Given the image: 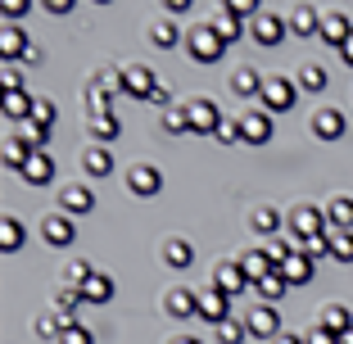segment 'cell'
<instances>
[{
	"label": "cell",
	"instance_id": "obj_44",
	"mask_svg": "<svg viewBox=\"0 0 353 344\" xmlns=\"http://www.w3.org/2000/svg\"><path fill=\"white\" fill-rule=\"evenodd\" d=\"M59 344H95V331H91V326H82V322H77V326H68V331L59 335Z\"/></svg>",
	"mask_w": 353,
	"mask_h": 344
},
{
	"label": "cell",
	"instance_id": "obj_22",
	"mask_svg": "<svg viewBox=\"0 0 353 344\" xmlns=\"http://www.w3.org/2000/svg\"><path fill=\"white\" fill-rule=\"evenodd\" d=\"M32 105H37V95L19 91V95H5L0 114H5V123H28V118H32Z\"/></svg>",
	"mask_w": 353,
	"mask_h": 344
},
{
	"label": "cell",
	"instance_id": "obj_32",
	"mask_svg": "<svg viewBox=\"0 0 353 344\" xmlns=\"http://www.w3.org/2000/svg\"><path fill=\"white\" fill-rule=\"evenodd\" d=\"M163 263H168V267H190V263H195L190 240H168V245H163Z\"/></svg>",
	"mask_w": 353,
	"mask_h": 344
},
{
	"label": "cell",
	"instance_id": "obj_7",
	"mask_svg": "<svg viewBox=\"0 0 353 344\" xmlns=\"http://www.w3.org/2000/svg\"><path fill=\"white\" fill-rule=\"evenodd\" d=\"M127 190H132V195H141V199L159 195V190H163V172H159L154 163H136L132 172H127Z\"/></svg>",
	"mask_w": 353,
	"mask_h": 344
},
{
	"label": "cell",
	"instance_id": "obj_24",
	"mask_svg": "<svg viewBox=\"0 0 353 344\" xmlns=\"http://www.w3.org/2000/svg\"><path fill=\"white\" fill-rule=\"evenodd\" d=\"M317 326H322V331H331V335H340V340H344V335L353 331V317H349V308H340V303H331V308H322V322H317Z\"/></svg>",
	"mask_w": 353,
	"mask_h": 344
},
{
	"label": "cell",
	"instance_id": "obj_2",
	"mask_svg": "<svg viewBox=\"0 0 353 344\" xmlns=\"http://www.w3.org/2000/svg\"><path fill=\"white\" fill-rule=\"evenodd\" d=\"M186 50H190V59H195V63H218L222 54H227V41H222L218 32L204 23V28H195L186 37Z\"/></svg>",
	"mask_w": 353,
	"mask_h": 344
},
{
	"label": "cell",
	"instance_id": "obj_43",
	"mask_svg": "<svg viewBox=\"0 0 353 344\" xmlns=\"http://www.w3.org/2000/svg\"><path fill=\"white\" fill-rule=\"evenodd\" d=\"M63 281H68V285H73V290H82V285L86 281H91V267H86V263H68V267H63Z\"/></svg>",
	"mask_w": 353,
	"mask_h": 344
},
{
	"label": "cell",
	"instance_id": "obj_54",
	"mask_svg": "<svg viewBox=\"0 0 353 344\" xmlns=\"http://www.w3.org/2000/svg\"><path fill=\"white\" fill-rule=\"evenodd\" d=\"M172 344H199V340H195V335H176Z\"/></svg>",
	"mask_w": 353,
	"mask_h": 344
},
{
	"label": "cell",
	"instance_id": "obj_9",
	"mask_svg": "<svg viewBox=\"0 0 353 344\" xmlns=\"http://www.w3.org/2000/svg\"><path fill=\"white\" fill-rule=\"evenodd\" d=\"M199 317H204V322H213V326H222L231 317V294L218 290V285H208V290L199 294Z\"/></svg>",
	"mask_w": 353,
	"mask_h": 344
},
{
	"label": "cell",
	"instance_id": "obj_19",
	"mask_svg": "<svg viewBox=\"0 0 353 344\" xmlns=\"http://www.w3.org/2000/svg\"><path fill=\"white\" fill-rule=\"evenodd\" d=\"M86 127H91L95 145H114V141H118V132H123L118 114H91V118H86Z\"/></svg>",
	"mask_w": 353,
	"mask_h": 344
},
{
	"label": "cell",
	"instance_id": "obj_10",
	"mask_svg": "<svg viewBox=\"0 0 353 344\" xmlns=\"http://www.w3.org/2000/svg\"><path fill=\"white\" fill-rule=\"evenodd\" d=\"M91 209H95L91 186H63L59 190V213H68V218H86Z\"/></svg>",
	"mask_w": 353,
	"mask_h": 344
},
{
	"label": "cell",
	"instance_id": "obj_46",
	"mask_svg": "<svg viewBox=\"0 0 353 344\" xmlns=\"http://www.w3.org/2000/svg\"><path fill=\"white\" fill-rule=\"evenodd\" d=\"M63 331H68V326H63L59 317H41V322H37V335H41V340H59Z\"/></svg>",
	"mask_w": 353,
	"mask_h": 344
},
{
	"label": "cell",
	"instance_id": "obj_4",
	"mask_svg": "<svg viewBox=\"0 0 353 344\" xmlns=\"http://www.w3.org/2000/svg\"><path fill=\"white\" fill-rule=\"evenodd\" d=\"M186 114H190V132H195V136H218L222 123H227V118H222V109L213 105V100H204V95H199V100H190Z\"/></svg>",
	"mask_w": 353,
	"mask_h": 344
},
{
	"label": "cell",
	"instance_id": "obj_55",
	"mask_svg": "<svg viewBox=\"0 0 353 344\" xmlns=\"http://www.w3.org/2000/svg\"><path fill=\"white\" fill-rule=\"evenodd\" d=\"M340 344H353V331H349V335H344V340H340Z\"/></svg>",
	"mask_w": 353,
	"mask_h": 344
},
{
	"label": "cell",
	"instance_id": "obj_31",
	"mask_svg": "<svg viewBox=\"0 0 353 344\" xmlns=\"http://www.w3.org/2000/svg\"><path fill=\"white\" fill-rule=\"evenodd\" d=\"M326 86H331V73L322 63H303L299 68V91H326Z\"/></svg>",
	"mask_w": 353,
	"mask_h": 344
},
{
	"label": "cell",
	"instance_id": "obj_16",
	"mask_svg": "<svg viewBox=\"0 0 353 344\" xmlns=\"http://www.w3.org/2000/svg\"><path fill=\"white\" fill-rule=\"evenodd\" d=\"M236 263L245 267V276H250L254 285H259V281H268L272 272H276V263H272V254H268V250H250V254H240Z\"/></svg>",
	"mask_w": 353,
	"mask_h": 344
},
{
	"label": "cell",
	"instance_id": "obj_5",
	"mask_svg": "<svg viewBox=\"0 0 353 344\" xmlns=\"http://www.w3.org/2000/svg\"><path fill=\"white\" fill-rule=\"evenodd\" d=\"M159 77L154 68H145V63H132V68H123V95H132V100H154L159 91Z\"/></svg>",
	"mask_w": 353,
	"mask_h": 344
},
{
	"label": "cell",
	"instance_id": "obj_38",
	"mask_svg": "<svg viewBox=\"0 0 353 344\" xmlns=\"http://www.w3.org/2000/svg\"><path fill=\"white\" fill-rule=\"evenodd\" d=\"M163 132L168 136H186L190 132V114H186V105H181V109H168V114H163Z\"/></svg>",
	"mask_w": 353,
	"mask_h": 344
},
{
	"label": "cell",
	"instance_id": "obj_8",
	"mask_svg": "<svg viewBox=\"0 0 353 344\" xmlns=\"http://www.w3.org/2000/svg\"><path fill=\"white\" fill-rule=\"evenodd\" d=\"M240 141H250V145H268V141H272V114H268V109H250V114H240Z\"/></svg>",
	"mask_w": 353,
	"mask_h": 344
},
{
	"label": "cell",
	"instance_id": "obj_20",
	"mask_svg": "<svg viewBox=\"0 0 353 344\" xmlns=\"http://www.w3.org/2000/svg\"><path fill=\"white\" fill-rule=\"evenodd\" d=\"M312 132L322 136V141H340L344 136V114L340 109H317V114H312Z\"/></svg>",
	"mask_w": 353,
	"mask_h": 344
},
{
	"label": "cell",
	"instance_id": "obj_30",
	"mask_svg": "<svg viewBox=\"0 0 353 344\" xmlns=\"http://www.w3.org/2000/svg\"><path fill=\"white\" fill-rule=\"evenodd\" d=\"M208 28L218 32V37H222V41H227V45L245 37V23H240L236 14H227V10H222V14H213V23H208Z\"/></svg>",
	"mask_w": 353,
	"mask_h": 344
},
{
	"label": "cell",
	"instance_id": "obj_14",
	"mask_svg": "<svg viewBox=\"0 0 353 344\" xmlns=\"http://www.w3.org/2000/svg\"><path fill=\"white\" fill-rule=\"evenodd\" d=\"M218 290H227L231 299H236V294H259V285L245 276L240 263H227V267H218Z\"/></svg>",
	"mask_w": 353,
	"mask_h": 344
},
{
	"label": "cell",
	"instance_id": "obj_6",
	"mask_svg": "<svg viewBox=\"0 0 353 344\" xmlns=\"http://www.w3.org/2000/svg\"><path fill=\"white\" fill-rule=\"evenodd\" d=\"M41 236L46 245H54V250H68L77 240V222L68 218V213H50V218H41Z\"/></svg>",
	"mask_w": 353,
	"mask_h": 344
},
{
	"label": "cell",
	"instance_id": "obj_23",
	"mask_svg": "<svg viewBox=\"0 0 353 344\" xmlns=\"http://www.w3.org/2000/svg\"><path fill=\"white\" fill-rule=\"evenodd\" d=\"M82 168L91 172V177H109V172H114V150L109 145H91L82 154Z\"/></svg>",
	"mask_w": 353,
	"mask_h": 344
},
{
	"label": "cell",
	"instance_id": "obj_3",
	"mask_svg": "<svg viewBox=\"0 0 353 344\" xmlns=\"http://www.w3.org/2000/svg\"><path fill=\"white\" fill-rule=\"evenodd\" d=\"M294 100H299V82H290V77H268V86H263V109H268V114H290Z\"/></svg>",
	"mask_w": 353,
	"mask_h": 344
},
{
	"label": "cell",
	"instance_id": "obj_11",
	"mask_svg": "<svg viewBox=\"0 0 353 344\" xmlns=\"http://www.w3.org/2000/svg\"><path fill=\"white\" fill-rule=\"evenodd\" d=\"M285 28H290V23L281 19V14H272V10H263L259 19L250 23V32H254V41H259V45H276L281 37H285Z\"/></svg>",
	"mask_w": 353,
	"mask_h": 344
},
{
	"label": "cell",
	"instance_id": "obj_15",
	"mask_svg": "<svg viewBox=\"0 0 353 344\" xmlns=\"http://www.w3.org/2000/svg\"><path fill=\"white\" fill-rule=\"evenodd\" d=\"M23 181H28V186H50L54 181V159L46 154V150H37V154L23 163Z\"/></svg>",
	"mask_w": 353,
	"mask_h": 344
},
{
	"label": "cell",
	"instance_id": "obj_51",
	"mask_svg": "<svg viewBox=\"0 0 353 344\" xmlns=\"http://www.w3.org/2000/svg\"><path fill=\"white\" fill-rule=\"evenodd\" d=\"M46 10H50V14H68L73 5H68V0H46Z\"/></svg>",
	"mask_w": 353,
	"mask_h": 344
},
{
	"label": "cell",
	"instance_id": "obj_1",
	"mask_svg": "<svg viewBox=\"0 0 353 344\" xmlns=\"http://www.w3.org/2000/svg\"><path fill=\"white\" fill-rule=\"evenodd\" d=\"M290 231L303 240V245H312V240H326L331 236V222H326L322 209H312V204H303V209L290 213Z\"/></svg>",
	"mask_w": 353,
	"mask_h": 344
},
{
	"label": "cell",
	"instance_id": "obj_53",
	"mask_svg": "<svg viewBox=\"0 0 353 344\" xmlns=\"http://www.w3.org/2000/svg\"><path fill=\"white\" fill-rule=\"evenodd\" d=\"M340 54H344V63H349V68H353V41H349V45H344V50H340Z\"/></svg>",
	"mask_w": 353,
	"mask_h": 344
},
{
	"label": "cell",
	"instance_id": "obj_35",
	"mask_svg": "<svg viewBox=\"0 0 353 344\" xmlns=\"http://www.w3.org/2000/svg\"><path fill=\"white\" fill-rule=\"evenodd\" d=\"M32 159V150L23 145V136H5V168H14V172H23V163Z\"/></svg>",
	"mask_w": 353,
	"mask_h": 344
},
{
	"label": "cell",
	"instance_id": "obj_29",
	"mask_svg": "<svg viewBox=\"0 0 353 344\" xmlns=\"http://www.w3.org/2000/svg\"><path fill=\"white\" fill-rule=\"evenodd\" d=\"M326 222H331V231H353V199H349V195L331 199V209H326Z\"/></svg>",
	"mask_w": 353,
	"mask_h": 344
},
{
	"label": "cell",
	"instance_id": "obj_36",
	"mask_svg": "<svg viewBox=\"0 0 353 344\" xmlns=\"http://www.w3.org/2000/svg\"><path fill=\"white\" fill-rule=\"evenodd\" d=\"M213 331H218L222 344H245V340H250V322H240V317H227V322L213 326Z\"/></svg>",
	"mask_w": 353,
	"mask_h": 344
},
{
	"label": "cell",
	"instance_id": "obj_48",
	"mask_svg": "<svg viewBox=\"0 0 353 344\" xmlns=\"http://www.w3.org/2000/svg\"><path fill=\"white\" fill-rule=\"evenodd\" d=\"M28 14V0H5V23H19Z\"/></svg>",
	"mask_w": 353,
	"mask_h": 344
},
{
	"label": "cell",
	"instance_id": "obj_21",
	"mask_svg": "<svg viewBox=\"0 0 353 344\" xmlns=\"http://www.w3.org/2000/svg\"><path fill=\"white\" fill-rule=\"evenodd\" d=\"M86 294L82 290H73V285H63L59 294H54V317H59L63 326H77V303H82Z\"/></svg>",
	"mask_w": 353,
	"mask_h": 344
},
{
	"label": "cell",
	"instance_id": "obj_28",
	"mask_svg": "<svg viewBox=\"0 0 353 344\" xmlns=\"http://www.w3.org/2000/svg\"><path fill=\"white\" fill-rule=\"evenodd\" d=\"M322 19H326V14H317L312 5H303V10L290 14V32H294V37H312V32H322Z\"/></svg>",
	"mask_w": 353,
	"mask_h": 344
},
{
	"label": "cell",
	"instance_id": "obj_42",
	"mask_svg": "<svg viewBox=\"0 0 353 344\" xmlns=\"http://www.w3.org/2000/svg\"><path fill=\"white\" fill-rule=\"evenodd\" d=\"M54 118H59V114H54V105L37 95V105H32V118H28V123H37V127H54Z\"/></svg>",
	"mask_w": 353,
	"mask_h": 344
},
{
	"label": "cell",
	"instance_id": "obj_45",
	"mask_svg": "<svg viewBox=\"0 0 353 344\" xmlns=\"http://www.w3.org/2000/svg\"><path fill=\"white\" fill-rule=\"evenodd\" d=\"M0 86H5V95H19L23 91V73L14 68V63H5V68H0Z\"/></svg>",
	"mask_w": 353,
	"mask_h": 344
},
{
	"label": "cell",
	"instance_id": "obj_41",
	"mask_svg": "<svg viewBox=\"0 0 353 344\" xmlns=\"http://www.w3.org/2000/svg\"><path fill=\"white\" fill-rule=\"evenodd\" d=\"M46 141H50V127H37V123H23V145L37 154V150H46Z\"/></svg>",
	"mask_w": 353,
	"mask_h": 344
},
{
	"label": "cell",
	"instance_id": "obj_50",
	"mask_svg": "<svg viewBox=\"0 0 353 344\" xmlns=\"http://www.w3.org/2000/svg\"><path fill=\"white\" fill-rule=\"evenodd\" d=\"M181 14H190V0H168V19H181Z\"/></svg>",
	"mask_w": 353,
	"mask_h": 344
},
{
	"label": "cell",
	"instance_id": "obj_27",
	"mask_svg": "<svg viewBox=\"0 0 353 344\" xmlns=\"http://www.w3.org/2000/svg\"><path fill=\"white\" fill-rule=\"evenodd\" d=\"M263 86H268V77L259 68H236V77H231V91L236 95H263Z\"/></svg>",
	"mask_w": 353,
	"mask_h": 344
},
{
	"label": "cell",
	"instance_id": "obj_17",
	"mask_svg": "<svg viewBox=\"0 0 353 344\" xmlns=\"http://www.w3.org/2000/svg\"><path fill=\"white\" fill-rule=\"evenodd\" d=\"M322 41L335 45V50H344V45L353 41V23L344 19V14H326L322 19Z\"/></svg>",
	"mask_w": 353,
	"mask_h": 344
},
{
	"label": "cell",
	"instance_id": "obj_39",
	"mask_svg": "<svg viewBox=\"0 0 353 344\" xmlns=\"http://www.w3.org/2000/svg\"><path fill=\"white\" fill-rule=\"evenodd\" d=\"M331 259L353 263V231H331Z\"/></svg>",
	"mask_w": 353,
	"mask_h": 344
},
{
	"label": "cell",
	"instance_id": "obj_34",
	"mask_svg": "<svg viewBox=\"0 0 353 344\" xmlns=\"http://www.w3.org/2000/svg\"><path fill=\"white\" fill-rule=\"evenodd\" d=\"M150 41H154L159 50H172V45L181 41V32H176V19H159L154 28H150Z\"/></svg>",
	"mask_w": 353,
	"mask_h": 344
},
{
	"label": "cell",
	"instance_id": "obj_40",
	"mask_svg": "<svg viewBox=\"0 0 353 344\" xmlns=\"http://www.w3.org/2000/svg\"><path fill=\"white\" fill-rule=\"evenodd\" d=\"M285 290H290V281H285L281 272H272L268 281H259V294H263V299H268V303H276V299H281V294H285Z\"/></svg>",
	"mask_w": 353,
	"mask_h": 344
},
{
	"label": "cell",
	"instance_id": "obj_37",
	"mask_svg": "<svg viewBox=\"0 0 353 344\" xmlns=\"http://www.w3.org/2000/svg\"><path fill=\"white\" fill-rule=\"evenodd\" d=\"M250 227L259 231V236H276V227H281V213L263 204V209H254V222H250Z\"/></svg>",
	"mask_w": 353,
	"mask_h": 344
},
{
	"label": "cell",
	"instance_id": "obj_52",
	"mask_svg": "<svg viewBox=\"0 0 353 344\" xmlns=\"http://www.w3.org/2000/svg\"><path fill=\"white\" fill-rule=\"evenodd\" d=\"M272 344H303V335H290V331H281V335H276Z\"/></svg>",
	"mask_w": 353,
	"mask_h": 344
},
{
	"label": "cell",
	"instance_id": "obj_25",
	"mask_svg": "<svg viewBox=\"0 0 353 344\" xmlns=\"http://www.w3.org/2000/svg\"><path fill=\"white\" fill-rule=\"evenodd\" d=\"M82 294H86V303H109L114 299V276L109 272H91V281L82 285Z\"/></svg>",
	"mask_w": 353,
	"mask_h": 344
},
{
	"label": "cell",
	"instance_id": "obj_13",
	"mask_svg": "<svg viewBox=\"0 0 353 344\" xmlns=\"http://www.w3.org/2000/svg\"><path fill=\"white\" fill-rule=\"evenodd\" d=\"M250 335H259V340H276L281 335V317H276V308L272 303H259V308H250Z\"/></svg>",
	"mask_w": 353,
	"mask_h": 344
},
{
	"label": "cell",
	"instance_id": "obj_33",
	"mask_svg": "<svg viewBox=\"0 0 353 344\" xmlns=\"http://www.w3.org/2000/svg\"><path fill=\"white\" fill-rule=\"evenodd\" d=\"M19 245H23V222L10 213L0 222V254H19Z\"/></svg>",
	"mask_w": 353,
	"mask_h": 344
},
{
	"label": "cell",
	"instance_id": "obj_18",
	"mask_svg": "<svg viewBox=\"0 0 353 344\" xmlns=\"http://www.w3.org/2000/svg\"><path fill=\"white\" fill-rule=\"evenodd\" d=\"M163 308H168L172 317H199V294L186 290V285H176V290H168Z\"/></svg>",
	"mask_w": 353,
	"mask_h": 344
},
{
	"label": "cell",
	"instance_id": "obj_47",
	"mask_svg": "<svg viewBox=\"0 0 353 344\" xmlns=\"http://www.w3.org/2000/svg\"><path fill=\"white\" fill-rule=\"evenodd\" d=\"M303 344H340V335H331V331H322V326H312L308 335H303Z\"/></svg>",
	"mask_w": 353,
	"mask_h": 344
},
{
	"label": "cell",
	"instance_id": "obj_49",
	"mask_svg": "<svg viewBox=\"0 0 353 344\" xmlns=\"http://www.w3.org/2000/svg\"><path fill=\"white\" fill-rule=\"evenodd\" d=\"M218 141H222V145H236V141H240V123H222Z\"/></svg>",
	"mask_w": 353,
	"mask_h": 344
},
{
	"label": "cell",
	"instance_id": "obj_26",
	"mask_svg": "<svg viewBox=\"0 0 353 344\" xmlns=\"http://www.w3.org/2000/svg\"><path fill=\"white\" fill-rule=\"evenodd\" d=\"M312 267H317V263H312L308 254L299 250V254H294L290 263H285V267H281V276H285L290 285H308V281H312Z\"/></svg>",
	"mask_w": 353,
	"mask_h": 344
},
{
	"label": "cell",
	"instance_id": "obj_12",
	"mask_svg": "<svg viewBox=\"0 0 353 344\" xmlns=\"http://www.w3.org/2000/svg\"><path fill=\"white\" fill-rule=\"evenodd\" d=\"M28 37H23L19 23H5L0 28V63H14V59H28Z\"/></svg>",
	"mask_w": 353,
	"mask_h": 344
}]
</instances>
